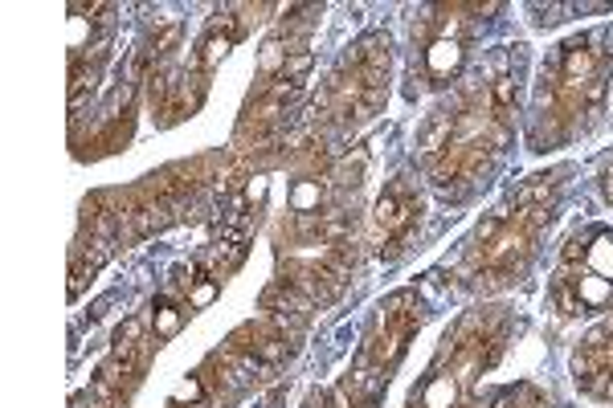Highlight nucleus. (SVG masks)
I'll return each instance as SVG.
<instances>
[{
	"mask_svg": "<svg viewBox=\"0 0 613 408\" xmlns=\"http://www.w3.org/2000/svg\"><path fill=\"white\" fill-rule=\"evenodd\" d=\"M454 62H458V49L450 45V41H438V45L430 49V65L438 78H446V70H454Z\"/></svg>",
	"mask_w": 613,
	"mask_h": 408,
	"instance_id": "obj_1",
	"label": "nucleus"
}]
</instances>
